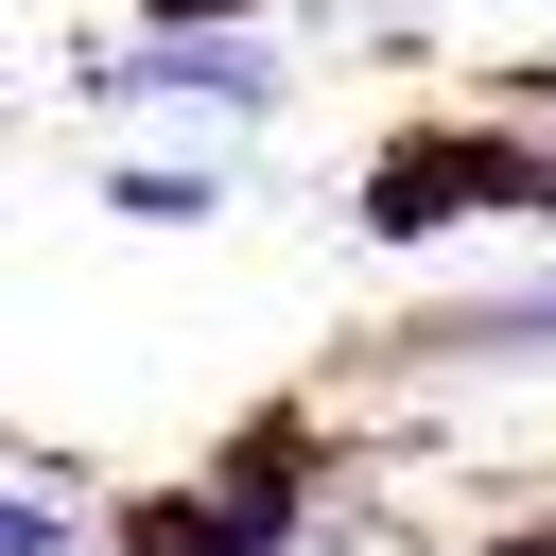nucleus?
<instances>
[{
  "mask_svg": "<svg viewBox=\"0 0 556 556\" xmlns=\"http://www.w3.org/2000/svg\"><path fill=\"white\" fill-rule=\"evenodd\" d=\"M0 556H87V521H70L52 486H0Z\"/></svg>",
  "mask_w": 556,
  "mask_h": 556,
  "instance_id": "obj_4",
  "label": "nucleus"
},
{
  "mask_svg": "<svg viewBox=\"0 0 556 556\" xmlns=\"http://www.w3.org/2000/svg\"><path fill=\"white\" fill-rule=\"evenodd\" d=\"M417 348H434V365H556V261H539V278H504L486 313H434Z\"/></svg>",
  "mask_w": 556,
  "mask_h": 556,
  "instance_id": "obj_2",
  "label": "nucleus"
},
{
  "mask_svg": "<svg viewBox=\"0 0 556 556\" xmlns=\"http://www.w3.org/2000/svg\"><path fill=\"white\" fill-rule=\"evenodd\" d=\"M104 87H122V104H226V122H278V104H295V52H278V35H104Z\"/></svg>",
  "mask_w": 556,
  "mask_h": 556,
  "instance_id": "obj_1",
  "label": "nucleus"
},
{
  "mask_svg": "<svg viewBox=\"0 0 556 556\" xmlns=\"http://www.w3.org/2000/svg\"><path fill=\"white\" fill-rule=\"evenodd\" d=\"M104 208H122V226H208V208H226V174H139V156H122V174H104Z\"/></svg>",
  "mask_w": 556,
  "mask_h": 556,
  "instance_id": "obj_3",
  "label": "nucleus"
}]
</instances>
